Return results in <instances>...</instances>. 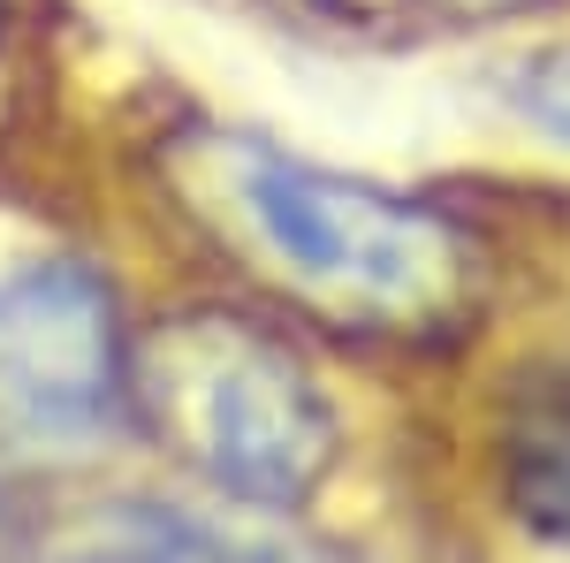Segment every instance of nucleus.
<instances>
[{"label": "nucleus", "instance_id": "20e7f679", "mask_svg": "<svg viewBox=\"0 0 570 563\" xmlns=\"http://www.w3.org/2000/svg\"><path fill=\"white\" fill-rule=\"evenodd\" d=\"M69 563H320L297 541L244 533V525L198 518L176 503H115L77 533Z\"/></svg>", "mask_w": 570, "mask_h": 563}, {"label": "nucleus", "instance_id": "39448f33", "mask_svg": "<svg viewBox=\"0 0 570 563\" xmlns=\"http://www.w3.org/2000/svg\"><path fill=\"white\" fill-rule=\"evenodd\" d=\"M502 495L510 511L570 549V358L540 366L525 389L510 396L502 427Z\"/></svg>", "mask_w": 570, "mask_h": 563}, {"label": "nucleus", "instance_id": "f03ea898", "mask_svg": "<svg viewBox=\"0 0 570 563\" xmlns=\"http://www.w3.org/2000/svg\"><path fill=\"white\" fill-rule=\"evenodd\" d=\"M236 214L289 290L357 320H426L464 282V244L441 214L266 145L236 153Z\"/></svg>", "mask_w": 570, "mask_h": 563}, {"label": "nucleus", "instance_id": "f257e3e1", "mask_svg": "<svg viewBox=\"0 0 570 563\" xmlns=\"http://www.w3.org/2000/svg\"><path fill=\"white\" fill-rule=\"evenodd\" d=\"M137 396L220 495L297 511L335 473V411L289 350L244 320H176L145 350Z\"/></svg>", "mask_w": 570, "mask_h": 563}, {"label": "nucleus", "instance_id": "7ed1b4c3", "mask_svg": "<svg viewBox=\"0 0 570 563\" xmlns=\"http://www.w3.org/2000/svg\"><path fill=\"white\" fill-rule=\"evenodd\" d=\"M122 404L115 298L85 266H31L0 282V427L91 434Z\"/></svg>", "mask_w": 570, "mask_h": 563}, {"label": "nucleus", "instance_id": "423d86ee", "mask_svg": "<svg viewBox=\"0 0 570 563\" xmlns=\"http://www.w3.org/2000/svg\"><path fill=\"white\" fill-rule=\"evenodd\" d=\"M525 107H532V123H540V130L570 137V61H556V69H540V77H532Z\"/></svg>", "mask_w": 570, "mask_h": 563}]
</instances>
